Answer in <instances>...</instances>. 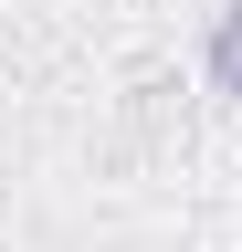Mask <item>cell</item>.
<instances>
[{"mask_svg": "<svg viewBox=\"0 0 242 252\" xmlns=\"http://www.w3.org/2000/svg\"><path fill=\"white\" fill-rule=\"evenodd\" d=\"M200 63H210V84L242 105V0H221V11H210V42H200Z\"/></svg>", "mask_w": 242, "mask_h": 252, "instance_id": "cell-1", "label": "cell"}]
</instances>
